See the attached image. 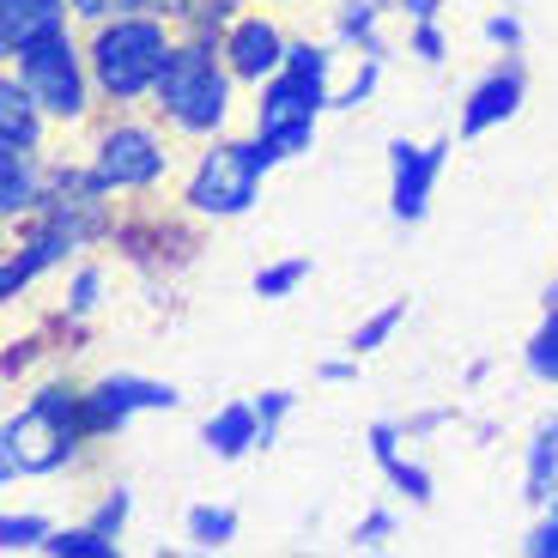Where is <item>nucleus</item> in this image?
<instances>
[{"instance_id":"37","label":"nucleus","mask_w":558,"mask_h":558,"mask_svg":"<svg viewBox=\"0 0 558 558\" xmlns=\"http://www.w3.org/2000/svg\"><path fill=\"white\" fill-rule=\"evenodd\" d=\"M517 553L522 558H558V498L534 510V522H529V534L517 541Z\"/></svg>"},{"instance_id":"3","label":"nucleus","mask_w":558,"mask_h":558,"mask_svg":"<svg viewBox=\"0 0 558 558\" xmlns=\"http://www.w3.org/2000/svg\"><path fill=\"white\" fill-rule=\"evenodd\" d=\"M177 146L182 140L146 104L140 110H98L80 128V158L110 201H153L177 177Z\"/></svg>"},{"instance_id":"13","label":"nucleus","mask_w":558,"mask_h":558,"mask_svg":"<svg viewBox=\"0 0 558 558\" xmlns=\"http://www.w3.org/2000/svg\"><path fill=\"white\" fill-rule=\"evenodd\" d=\"M286 49H292V31L279 25L267 7H243L238 13V25L225 31V43H219V56H225V68L238 73V85L243 92H255V85H267L279 68H286Z\"/></svg>"},{"instance_id":"11","label":"nucleus","mask_w":558,"mask_h":558,"mask_svg":"<svg viewBox=\"0 0 558 558\" xmlns=\"http://www.w3.org/2000/svg\"><path fill=\"white\" fill-rule=\"evenodd\" d=\"M461 134H437V140H389V219L401 231L425 225L432 213V195L449 170V153H456Z\"/></svg>"},{"instance_id":"21","label":"nucleus","mask_w":558,"mask_h":558,"mask_svg":"<svg viewBox=\"0 0 558 558\" xmlns=\"http://www.w3.org/2000/svg\"><path fill=\"white\" fill-rule=\"evenodd\" d=\"M43 182H49V158L37 153H0V225H19L43 207Z\"/></svg>"},{"instance_id":"16","label":"nucleus","mask_w":558,"mask_h":558,"mask_svg":"<svg viewBox=\"0 0 558 558\" xmlns=\"http://www.w3.org/2000/svg\"><path fill=\"white\" fill-rule=\"evenodd\" d=\"M49 134H56L49 110L31 98L25 80H19L13 68H0V153H37V158H49Z\"/></svg>"},{"instance_id":"31","label":"nucleus","mask_w":558,"mask_h":558,"mask_svg":"<svg viewBox=\"0 0 558 558\" xmlns=\"http://www.w3.org/2000/svg\"><path fill=\"white\" fill-rule=\"evenodd\" d=\"M182 7H189V0H73V19H80V25H98V19H110V13H165L170 25H177Z\"/></svg>"},{"instance_id":"42","label":"nucleus","mask_w":558,"mask_h":558,"mask_svg":"<svg viewBox=\"0 0 558 558\" xmlns=\"http://www.w3.org/2000/svg\"><path fill=\"white\" fill-rule=\"evenodd\" d=\"M255 7H292V0H255Z\"/></svg>"},{"instance_id":"15","label":"nucleus","mask_w":558,"mask_h":558,"mask_svg":"<svg viewBox=\"0 0 558 558\" xmlns=\"http://www.w3.org/2000/svg\"><path fill=\"white\" fill-rule=\"evenodd\" d=\"M364 444H371V461H377V474L389 480V492H401L413 510H425V504L437 498L432 468L401 449V444H407V425H401V418H371V425H364Z\"/></svg>"},{"instance_id":"41","label":"nucleus","mask_w":558,"mask_h":558,"mask_svg":"<svg viewBox=\"0 0 558 558\" xmlns=\"http://www.w3.org/2000/svg\"><path fill=\"white\" fill-rule=\"evenodd\" d=\"M546 304H558V274L546 279V286H541V310H546Z\"/></svg>"},{"instance_id":"19","label":"nucleus","mask_w":558,"mask_h":558,"mask_svg":"<svg viewBox=\"0 0 558 558\" xmlns=\"http://www.w3.org/2000/svg\"><path fill=\"white\" fill-rule=\"evenodd\" d=\"M201 449H207L213 461H243V456H255V449H262V413H255V395L213 407V413L201 418Z\"/></svg>"},{"instance_id":"8","label":"nucleus","mask_w":558,"mask_h":558,"mask_svg":"<svg viewBox=\"0 0 558 558\" xmlns=\"http://www.w3.org/2000/svg\"><path fill=\"white\" fill-rule=\"evenodd\" d=\"M13 73L25 80L31 98L49 110V122H56L61 134H80V128L104 110L98 85H92V61H85V25L68 31V37H56V43H43V49H31L25 61H13Z\"/></svg>"},{"instance_id":"32","label":"nucleus","mask_w":558,"mask_h":558,"mask_svg":"<svg viewBox=\"0 0 558 558\" xmlns=\"http://www.w3.org/2000/svg\"><path fill=\"white\" fill-rule=\"evenodd\" d=\"M480 43H486L492 56H522L529 49V25H522L517 7H498V13L480 19Z\"/></svg>"},{"instance_id":"10","label":"nucleus","mask_w":558,"mask_h":558,"mask_svg":"<svg viewBox=\"0 0 558 558\" xmlns=\"http://www.w3.org/2000/svg\"><path fill=\"white\" fill-rule=\"evenodd\" d=\"M177 407H182L177 383L146 377V371H98L85 383V432H92V444H110L140 413H177Z\"/></svg>"},{"instance_id":"30","label":"nucleus","mask_w":558,"mask_h":558,"mask_svg":"<svg viewBox=\"0 0 558 558\" xmlns=\"http://www.w3.org/2000/svg\"><path fill=\"white\" fill-rule=\"evenodd\" d=\"M85 522H92V529H104L110 541H122V534H128V522H134V486H128V480L104 486V492H98V504L85 510Z\"/></svg>"},{"instance_id":"26","label":"nucleus","mask_w":558,"mask_h":558,"mask_svg":"<svg viewBox=\"0 0 558 558\" xmlns=\"http://www.w3.org/2000/svg\"><path fill=\"white\" fill-rule=\"evenodd\" d=\"M407 328V298H389L383 310H371V316L359 322L347 335V352H359V359H377L383 347H395V335Z\"/></svg>"},{"instance_id":"40","label":"nucleus","mask_w":558,"mask_h":558,"mask_svg":"<svg viewBox=\"0 0 558 558\" xmlns=\"http://www.w3.org/2000/svg\"><path fill=\"white\" fill-rule=\"evenodd\" d=\"M492 377V359H474V364H468V371H461V383H468V389H480V383H486Z\"/></svg>"},{"instance_id":"29","label":"nucleus","mask_w":558,"mask_h":558,"mask_svg":"<svg viewBox=\"0 0 558 558\" xmlns=\"http://www.w3.org/2000/svg\"><path fill=\"white\" fill-rule=\"evenodd\" d=\"M49 534H56V522H49V517H37V510H7V517H0V558L43 553Z\"/></svg>"},{"instance_id":"22","label":"nucleus","mask_w":558,"mask_h":558,"mask_svg":"<svg viewBox=\"0 0 558 558\" xmlns=\"http://www.w3.org/2000/svg\"><path fill=\"white\" fill-rule=\"evenodd\" d=\"M243 534V517H238V504H225V498H201L182 510V546L189 553H231Z\"/></svg>"},{"instance_id":"36","label":"nucleus","mask_w":558,"mask_h":558,"mask_svg":"<svg viewBox=\"0 0 558 558\" xmlns=\"http://www.w3.org/2000/svg\"><path fill=\"white\" fill-rule=\"evenodd\" d=\"M255 413H262V449H274L279 432H286V418L298 413V389H262L255 395Z\"/></svg>"},{"instance_id":"18","label":"nucleus","mask_w":558,"mask_h":558,"mask_svg":"<svg viewBox=\"0 0 558 558\" xmlns=\"http://www.w3.org/2000/svg\"><path fill=\"white\" fill-rule=\"evenodd\" d=\"M395 13V0H335V19H328V37L340 43V56H377L389 61L395 43L383 31V19Z\"/></svg>"},{"instance_id":"12","label":"nucleus","mask_w":558,"mask_h":558,"mask_svg":"<svg viewBox=\"0 0 558 558\" xmlns=\"http://www.w3.org/2000/svg\"><path fill=\"white\" fill-rule=\"evenodd\" d=\"M529 104V61L522 56H498L486 73H480L468 92H461V110H456V134L461 140H486L498 128H510Z\"/></svg>"},{"instance_id":"25","label":"nucleus","mask_w":558,"mask_h":558,"mask_svg":"<svg viewBox=\"0 0 558 558\" xmlns=\"http://www.w3.org/2000/svg\"><path fill=\"white\" fill-rule=\"evenodd\" d=\"M310 274H316V262H310V255H279V262L255 267L250 292L262 298V304H286V298H298L310 286Z\"/></svg>"},{"instance_id":"27","label":"nucleus","mask_w":558,"mask_h":558,"mask_svg":"<svg viewBox=\"0 0 558 558\" xmlns=\"http://www.w3.org/2000/svg\"><path fill=\"white\" fill-rule=\"evenodd\" d=\"M250 7V0H189L177 19L182 37H201V43H225V31L238 25V13Z\"/></svg>"},{"instance_id":"4","label":"nucleus","mask_w":558,"mask_h":558,"mask_svg":"<svg viewBox=\"0 0 558 558\" xmlns=\"http://www.w3.org/2000/svg\"><path fill=\"white\" fill-rule=\"evenodd\" d=\"M238 98H243V85H238V73L225 68L219 43L177 37V49H170L165 73H158V92H153L146 110H153L182 146H201V140L231 134Z\"/></svg>"},{"instance_id":"6","label":"nucleus","mask_w":558,"mask_h":558,"mask_svg":"<svg viewBox=\"0 0 558 558\" xmlns=\"http://www.w3.org/2000/svg\"><path fill=\"white\" fill-rule=\"evenodd\" d=\"M279 170V158L267 153L255 134H219V140H201L195 158L182 165L177 177V207L195 213L201 225H231V219H250L262 207V189L267 177Z\"/></svg>"},{"instance_id":"17","label":"nucleus","mask_w":558,"mask_h":558,"mask_svg":"<svg viewBox=\"0 0 558 558\" xmlns=\"http://www.w3.org/2000/svg\"><path fill=\"white\" fill-rule=\"evenodd\" d=\"M104 298H110V267L98 262V255H80V262L68 267V286H61L56 310H49V328L61 335V347H68V335H80L85 322L104 310Z\"/></svg>"},{"instance_id":"33","label":"nucleus","mask_w":558,"mask_h":558,"mask_svg":"<svg viewBox=\"0 0 558 558\" xmlns=\"http://www.w3.org/2000/svg\"><path fill=\"white\" fill-rule=\"evenodd\" d=\"M383 68H389V61H377V56H359V68H352V80H347V85H335V116H352V110H364V104L377 98Z\"/></svg>"},{"instance_id":"5","label":"nucleus","mask_w":558,"mask_h":558,"mask_svg":"<svg viewBox=\"0 0 558 558\" xmlns=\"http://www.w3.org/2000/svg\"><path fill=\"white\" fill-rule=\"evenodd\" d=\"M177 37L182 31L165 13H110L98 25H85V61H92V85H98L104 110L153 104L158 73H165Z\"/></svg>"},{"instance_id":"28","label":"nucleus","mask_w":558,"mask_h":558,"mask_svg":"<svg viewBox=\"0 0 558 558\" xmlns=\"http://www.w3.org/2000/svg\"><path fill=\"white\" fill-rule=\"evenodd\" d=\"M43 558H122V541H110L92 522H68V529H56L43 541Z\"/></svg>"},{"instance_id":"35","label":"nucleus","mask_w":558,"mask_h":558,"mask_svg":"<svg viewBox=\"0 0 558 558\" xmlns=\"http://www.w3.org/2000/svg\"><path fill=\"white\" fill-rule=\"evenodd\" d=\"M395 534H401V517H395L389 504H371V510H364V517L352 522L347 546H352V553H383V546H389Z\"/></svg>"},{"instance_id":"20","label":"nucleus","mask_w":558,"mask_h":558,"mask_svg":"<svg viewBox=\"0 0 558 558\" xmlns=\"http://www.w3.org/2000/svg\"><path fill=\"white\" fill-rule=\"evenodd\" d=\"M553 498H558V407L534 418L529 444H522V504L541 510Z\"/></svg>"},{"instance_id":"7","label":"nucleus","mask_w":558,"mask_h":558,"mask_svg":"<svg viewBox=\"0 0 558 558\" xmlns=\"http://www.w3.org/2000/svg\"><path fill=\"white\" fill-rule=\"evenodd\" d=\"M250 134L262 140L279 165H298V158L316 153L322 140V116H335V85L304 80V73L279 68L267 85L250 92Z\"/></svg>"},{"instance_id":"2","label":"nucleus","mask_w":558,"mask_h":558,"mask_svg":"<svg viewBox=\"0 0 558 558\" xmlns=\"http://www.w3.org/2000/svg\"><path fill=\"white\" fill-rule=\"evenodd\" d=\"M92 449L98 444L85 432V383L37 377L25 401L0 418V486L73 474Z\"/></svg>"},{"instance_id":"23","label":"nucleus","mask_w":558,"mask_h":558,"mask_svg":"<svg viewBox=\"0 0 558 558\" xmlns=\"http://www.w3.org/2000/svg\"><path fill=\"white\" fill-rule=\"evenodd\" d=\"M61 335L49 328V322H37V328H25V335H7V347H0V389H19V383L37 377L43 352H56Z\"/></svg>"},{"instance_id":"34","label":"nucleus","mask_w":558,"mask_h":558,"mask_svg":"<svg viewBox=\"0 0 558 558\" xmlns=\"http://www.w3.org/2000/svg\"><path fill=\"white\" fill-rule=\"evenodd\" d=\"M407 56H413L425 73L444 68V61H449V31H444V19H413V25H407Z\"/></svg>"},{"instance_id":"1","label":"nucleus","mask_w":558,"mask_h":558,"mask_svg":"<svg viewBox=\"0 0 558 558\" xmlns=\"http://www.w3.org/2000/svg\"><path fill=\"white\" fill-rule=\"evenodd\" d=\"M116 207L104 195L80 153L49 158V182H43V207L31 219L7 225V250H0V310H19V298L37 286L43 274H68L80 255L104 250L116 238Z\"/></svg>"},{"instance_id":"38","label":"nucleus","mask_w":558,"mask_h":558,"mask_svg":"<svg viewBox=\"0 0 558 558\" xmlns=\"http://www.w3.org/2000/svg\"><path fill=\"white\" fill-rule=\"evenodd\" d=\"M456 407H418V413H407L401 425H407V444H418V437H437V432H449L456 425Z\"/></svg>"},{"instance_id":"39","label":"nucleus","mask_w":558,"mask_h":558,"mask_svg":"<svg viewBox=\"0 0 558 558\" xmlns=\"http://www.w3.org/2000/svg\"><path fill=\"white\" fill-rule=\"evenodd\" d=\"M359 352H340V359H322L316 364V383L322 389H352V383H359Z\"/></svg>"},{"instance_id":"14","label":"nucleus","mask_w":558,"mask_h":558,"mask_svg":"<svg viewBox=\"0 0 558 558\" xmlns=\"http://www.w3.org/2000/svg\"><path fill=\"white\" fill-rule=\"evenodd\" d=\"M68 31H80L73 0H0V68L25 61L31 49L68 37Z\"/></svg>"},{"instance_id":"24","label":"nucleus","mask_w":558,"mask_h":558,"mask_svg":"<svg viewBox=\"0 0 558 558\" xmlns=\"http://www.w3.org/2000/svg\"><path fill=\"white\" fill-rule=\"evenodd\" d=\"M522 371L541 389H558V304H546L541 322L529 328V340H522Z\"/></svg>"},{"instance_id":"9","label":"nucleus","mask_w":558,"mask_h":558,"mask_svg":"<svg viewBox=\"0 0 558 558\" xmlns=\"http://www.w3.org/2000/svg\"><path fill=\"white\" fill-rule=\"evenodd\" d=\"M116 255H122L134 274L146 279H170L177 267L195 262L201 250V219L195 213H182L177 201L170 207H153V201H128L122 219H116Z\"/></svg>"}]
</instances>
